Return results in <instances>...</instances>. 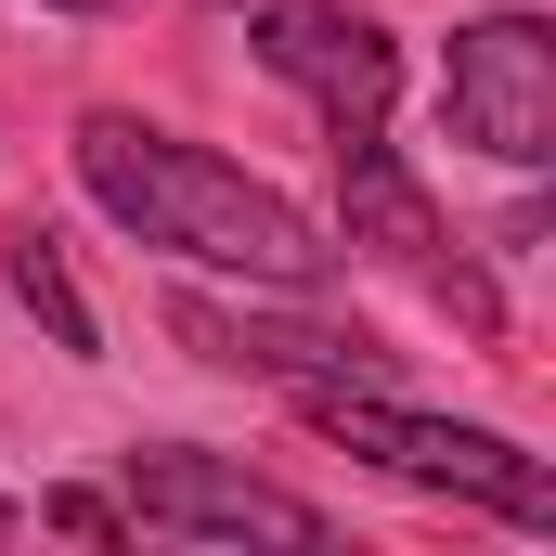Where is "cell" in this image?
Instances as JSON below:
<instances>
[{
    "label": "cell",
    "instance_id": "obj_8",
    "mask_svg": "<svg viewBox=\"0 0 556 556\" xmlns=\"http://www.w3.org/2000/svg\"><path fill=\"white\" fill-rule=\"evenodd\" d=\"M39 518L78 531V544H130V505H104V492H39Z\"/></svg>",
    "mask_w": 556,
    "mask_h": 556
},
{
    "label": "cell",
    "instance_id": "obj_6",
    "mask_svg": "<svg viewBox=\"0 0 556 556\" xmlns=\"http://www.w3.org/2000/svg\"><path fill=\"white\" fill-rule=\"evenodd\" d=\"M260 65H273L285 91H311L324 104V130L337 117H389L402 104V39L376 26V13H337V0H260Z\"/></svg>",
    "mask_w": 556,
    "mask_h": 556
},
{
    "label": "cell",
    "instance_id": "obj_2",
    "mask_svg": "<svg viewBox=\"0 0 556 556\" xmlns=\"http://www.w3.org/2000/svg\"><path fill=\"white\" fill-rule=\"evenodd\" d=\"M311 440H337L350 466L402 479V492H453V505H492L505 531H556V466L518 453L505 427H453V415H415L389 389H298Z\"/></svg>",
    "mask_w": 556,
    "mask_h": 556
},
{
    "label": "cell",
    "instance_id": "obj_4",
    "mask_svg": "<svg viewBox=\"0 0 556 556\" xmlns=\"http://www.w3.org/2000/svg\"><path fill=\"white\" fill-rule=\"evenodd\" d=\"M130 531H168V544H324V505L247 479L233 453L142 440V453H130Z\"/></svg>",
    "mask_w": 556,
    "mask_h": 556
},
{
    "label": "cell",
    "instance_id": "obj_7",
    "mask_svg": "<svg viewBox=\"0 0 556 556\" xmlns=\"http://www.w3.org/2000/svg\"><path fill=\"white\" fill-rule=\"evenodd\" d=\"M0 273H13V298H26L39 324H52V350H65V363H91V298H78L65 247H52L39 220H13V233H0Z\"/></svg>",
    "mask_w": 556,
    "mask_h": 556
},
{
    "label": "cell",
    "instance_id": "obj_10",
    "mask_svg": "<svg viewBox=\"0 0 556 556\" xmlns=\"http://www.w3.org/2000/svg\"><path fill=\"white\" fill-rule=\"evenodd\" d=\"M0 544H13V492H0Z\"/></svg>",
    "mask_w": 556,
    "mask_h": 556
},
{
    "label": "cell",
    "instance_id": "obj_1",
    "mask_svg": "<svg viewBox=\"0 0 556 556\" xmlns=\"http://www.w3.org/2000/svg\"><path fill=\"white\" fill-rule=\"evenodd\" d=\"M78 181H91V207H104L130 247L247 273V285H273V298H324L337 260H350L298 194H273L260 168H233V155H207V142L155 130V117H78Z\"/></svg>",
    "mask_w": 556,
    "mask_h": 556
},
{
    "label": "cell",
    "instance_id": "obj_3",
    "mask_svg": "<svg viewBox=\"0 0 556 556\" xmlns=\"http://www.w3.org/2000/svg\"><path fill=\"white\" fill-rule=\"evenodd\" d=\"M440 117L479 142L492 168H544L556 155V26L544 13H479L440 52Z\"/></svg>",
    "mask_w": 556,
    "mask_h": 556
},
{
    "label": "cell",
    "instance_id": "obj_9",
    "mask_svg": "<svg viewBox=\"0 0 556 556\" xmlns=\"http://www.w3.org/2000/svg\"><path fill=\"white\" fill-rule=\"evenodd\" d=\"M52 13H117V0H52Z\"/></svg>",
    "mask_w": 556,
    "mask_h": 556
},
{
    "label": "cell",
    "instance_id": "obj_5",
    "mask_svg": "<svg viewBox=\"0 0 556 556\" xmlns=\"http://www.w3.org/2000/svg\"><path fill=\"white\" fill-rule=\"evenodd\" d=\"M220 376H273V389H389V337L337 324V311H247V298H181L168 311Z\"/></svg>",
    "mask_w": 556,
    "mask_h": 556
}]
</instances>
